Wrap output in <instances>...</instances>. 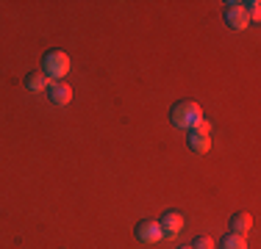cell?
<instances>
[{"mask_svg":"<svg viewBox=\"0 0 261 249\" xmlns=\"http://www.w3.org/2000/svg\"><path fill=\"white\" fill-rule=\"evenodd\" d=\"M70 70H72V61L64 50H50V53H45V58H42V75H45L50 83L64 80L67 75H70Z\"/></svg>","mask_w":261,"mask_h":249,"instance_id":"obj_1","label":"cell"},{"mask_svg":"<svg viewBox=\"0 0 261 249\" xmlns=\"http://www.w3.org/2000/svg\"><path fill=\"white\" fill-rule=\"evenodd\" d=\"M200 116H203V108L197 103H192V100H181V103H175L170 111V122L181 130H189Z\"/></svg>","mask_w":261,"mask_h":249,"instance_id":"obj_2","label":"cell"},{"mask_svg":"<svg viewBox=\"0 0 261 249\" xmlns=\"http://www.w3.org/2000/svg\"><path fill=\"white\" fill-rule=\"evenodd\" d=\"M134 235L142 244H161V241H164V230H161V224L156 219H142L134 227Z\"/></svg>","mask_w":261,"mask_h":249,"instance_id":"obj_3","label":"cell"},{"mask_svg":"<svg viewBox=\"0 0 261 249\" xmlns=\"http://www.w3.org/2000/svg\"><path fill=\"white\" fill-rule=\"evenodd\" d=\"M159 224H161V230H164V241H175L178 233H184L186 219H184V213H178V210H167V213L159 219Z\"/></svg>","mask_w":261,"mask_h":249,"instance_id":"obj_4","label":"cell"},{"mask_svg":"<svg viewBox=\"0 0 261 249\" xmlns=\"http://www.w3.org/2000/svg\"><path fill=\"white\" fill-rule=\"evenodd\" d=\"M225 22L231 25L233 30H245L247 25H250V17H247L245 3H236V0L225 3Z\"/></svg>","mask_w":261,"mask_h":249,"instance_id":"obj_5","label":"cell"},{"mask_svg":"<svg viewBox=\"0 0 261 249\" xmlns=\"http://www.w3.org/2000/svg\"><path fill=\"white\" fill-rule=\"evenodd\" d=\"M47 97H50L53 105H70L72 103L70 83H64V80H56V83H50V86H47Z\"/></svg>","mask_w":261,"mask_h":249,"instance_id":"obj_6","label":"cell"},{"mask_svg":"<svg viewBox=\"0 0 261 249\" xmlns=\"http://www.w3.org/2000/svg\"><path fill=\"white\" fill-rule=\"evenodd\" d=\"M231 233H236V235H247L253 230V216L247 213V210H239V213H233L231 216Z\"/></svg>","mask_w":261,"mask_h":249,"instance_id":"obj_7","label":"cell"},{"mask_svg":"<svg viewBox=\"0 0 261 249\" xmlns=\"http://www.w3.org/2000/svg\"><path fill=\"white\" fill-rule=\"evenodd\" d=\"M47 86H50V80H47L42 72H31L28 78H25V89H28V91H34V95H42V91H45Z\"/></svg>","mask_w":261,"mask_h":249,"instance_id":"obj_8","label":"cell"},{"mask_svg":"<svg viewBox=\"0 0 261 249\" xmlns=\"http://www.w3.org/2000/svg\"><path fill=\"white\" fill-rule=\"evenodd\" d=\"M189 149L197 155H206L211 149V139L208 136H200V133H189Z\"/></svg>","mask_w":261,"mask_h":249,"instance_id":"obj_9","label":"cell"},{"mask_svg":"<svg viewBox=\"0 0 261 249\" xmlns=\"http://www.w3.org/2000/svg\"><path fill=\"white\" fill-rule=\"evenodd\" d=\"M222 249H247V241H245V235H236V233H228V235H222Z\"/></svg>","mask_w":261,"mask_h":249,"instance_id":"obj_10","label":"cell"},{"mask_svg":"<svg viewBox=\"0 0 261 249\" xmlns=\"http://www.w3.org/2000/svg\"><path fill=\"white\" fill-rule=\"evenodd\" d=\"M247 9V17H250V22H258L261 20V3L258 0H250V3H245Z\"/></svg>","mask_w":261,"mask_h":249,"instance_id":"obj_11","label":"cell"},{"mask_svg":"<svg viewBox=\"0 0 261 249\" xmlns=\"http://www.w3.org/2000/svg\"><path fill=\"white\" fill-rule=\"evenodd\" d=\"M192 133H200V136H208L211 133V124H208V119H206V116H200V119H197L195 124H192Z\"/></svg>","mask_w":261,"mask_h":249,"instance_id":"obj_12","label":"cell"},{"mask_svg":"<svg viewBox=\"0 0 261 249\" xmlns=\"http://www.w3.org/2000/svg\"><path fill=\"white\" fill-rule=\"evenodd\" d=\"M192 249H214V238H211V235H197Z\"/></svg>","mask_w":261,"mask_h":249,"instance_id":"obj_13","label":"cell"},{"mask_svg":"<svg viewBox=\"0 0 261 249\" xmlns=\"http://www.w3.org/2000/svg\"><path fill=\"white\" fill-rule=\"evenodd\" d=\"M178 249H192V246H178Z\"/></svg>","mask_w":261,"mask_h":249,"instance_id":"obj_14","label":"cell"}]
</instances>
